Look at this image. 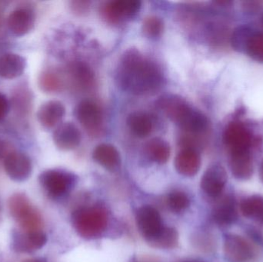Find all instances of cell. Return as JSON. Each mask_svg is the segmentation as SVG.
Wrapping results in <instances>:
<instances>
[{"instance_id":"cell-1","label":"cell","mask_w":263,"mask_h":262,"mask_svg":"<svg viewBox=\"0 0 263 262\" xmlns=\"http://www.w3.org/2000/svg\"><path fill=\"white\" fill-rule=\"evenodd\" d=\"M116 79L120 89L136 95L156 93L165 81L160 67L133 48L122 55Z\"/></svg>"},{"instance_id":"cell-2","label":"cell","mask_w":263,"mask_h":262,"mask_svg":"<svg viewBox=\"0 0 263 262\" xmlns=\"http://www.w3.org/2000/svg\"><path fill=\"white\" fill-rule=\"evenodd\" d=\"M156 104L172 122L186 133L199 135L208 129L207 117L179 95H162Z\"/></svg>"},{"instance_id":"cell-3","label":"cell","mask_w":263,"mask_h":262,"mask_svg":"<svg viewBox=\"0 0 263 262\" xmlns=\"http://www.w3.org/2000/svg\"><path fill=\"white\" fill-rule=\"evenodd\" d=\"M72 225L77 233L86 239H93L103 235L109 224V214L102 206H91L77 209L72 215Z\"/></svg>"},{"instance_id":"cell-4","label":"cell","mask_w":263,"mask_h":262,"mask_svg":"<svg viewBox=\"0 0 263 262\" xmlns=\"http://www.w3.org/2000/svg\"><path fill=\"white\" fill-rule=\"evenodd\" d=\"M9 209L12 218L24 232H38L43 227V218L24 194L17 193L9 200Z\"/></svg>"},{"instance_id":"cell-5","label":"cell","mask_w":263,"mask_h":262,"mask_svg":"<svg viewBox=\"0 0 263 262\" xmlns=\"http://www.w3.org/2000/svg\"><path fill=\"white\" fill-rule=\"evenodd\" d=\"M40 184L52 198H60L67 194L77 183V176L60 169H49L40 174Z\"/></svg>"},{"instance_id":"cell-6","label":"cell","mask_w":263,"mask_h":262,"mask_svg":"<svg viewBox=\"0 0 263 262\" xmlns=\"http://www.w3.org/2000/svg\"><path fill=\"white\" fill-rule=\"evenodd\" d=\"M141 9L139 0H112L100 8L102 18L110 24H119L135 18Z\"/></svg>"},{"instance_id":"cell-7","label":"cell","mask_w":263,"mask_h":262,"mask_svg":"<svg viewBox=\"0 0 263 262\" xmlns=\"http://www.w3.org/2000/svg\"><path fill=\"white\" fill-rule=\"evenodd\" d=\"M223 143L230 152L250 150L253 135L250 129L239 121L230 122L223 132Z\"/></svg>"},{"instance_id":"cell-8","label":"cell","mask_w":263,"mask_h":262,"mask_svg":"<svg viewBox=\"0 0 263 262\" xmlns=\"http://www.w3.org/2000/svg\"><path fill=\"white\" fill-rule=\"evenodd\" d=\"M76 118L91 135H97L103 126V114L98 105L90 100L80 102L74 111Z\"/></svg>"},{"instance_id":"cell-9","label":"cell","mask_w":263,"mask_h":262,"mask_svg":"<svg viewBox=\"0 0 263 262\" xmlns=\"http://www.w3.org/2000/svg\"><path fill=\"white\" fill-rule=\"evenodd\" d=\"M136 219L138 229L147 243L159 235L164 228L160 214L152 206L139 208L136 212Z\"/></svg>"},{"instance_id":"cell-10","label":"cell","mask_w":263,"mask_h":262,"mask_svg":"<svg viewBox=\"0 0 263 262\" xmlns=\"http://www.w3.org/2000/svg\"><path fill=\"white\" fill-rule=\"evenodd\" d=\"M4 169L11 179L15 182H24L30 177L32 165L30 158L23 152H9L5 156Z\"/></svg>"},{"instance_id":"cell-11","label":"cell","mask_w":263,"mask_h":262,"mask_svg":"<svg viewBox=\"0 0 263 262\" xmlns=\"http://www.w3.org/2000/svg\"><path fill=\"white\" fill-rule=\"evenodd\" d=\"M35 13L31 6H20L14 9L7 18V26L15 36H23L30 32L35 26Z\"/></svg>"},{"instance_id":"cell-12","label":"cell","mask_w":263,"mask_h":262,"mask_svg":"<svg viewBox=\"0 0 263 262\" xmlns=\"http://www.w3.org/2000/svg\"><path fill=\"white\" fill-rule=\"evenodd\" d=\"M228 176L225 168L220 164H213L206 169L201 179V188L209 196H219L227 185Z\"/></svg>"},{"instance_id":"cell-13","label":"cell","mask_w":263,"mask_h":262,"mask_svg":"<svg viewBox=\"0 0 263 262\" xmlns=\"http://www.w3.org/2000/svg\"><path fill=\"white\" fill-rule=\"evenodd\" d=\"M224 255L230 262H248L253 258V251L242 237L229 234L224 238Z\"/></svg>"},{"instance_id":"cell-14","label":"cell","mask_w":263,"mask_h":262,"mask_svg":"<svg viewBox=\"0 0 263 262\" xmlns=\"http://www.w3.org/2000/svg\"><path fill=\"white\" fill-rule=\"evenodd\" d=\"M47 237L41 231L15 232L12 235V249L20 253H32L46 244Z\"/></svg>"},{"instance_id":"cell-15","label":"cell","mask_w":263,"mask_h":262,"mask_svg":"<svg viewBox=\"0 0 263 262\" xmlns=\"http://www.w3.org/2000/svg\"><path fill=\"white\" fill-rule=\"evenodd\" d=\"M52 139L54 144L60 150H72L78 147L81 143V132L73 123H62L54 131Z\"/></svg>"},{"instance_id":"cell-16","label":"cell","mask_w":263,"mask_h":262,"mask_svg":"<svg viewBox=\"0 0 263 262\" xmlns=\"http://www.w3.org/2000/svg\"><path fill=\"white\" fill-rule=\"evenodd\" d=\"M69 81L79 90H90L95 84V75L90 66L83 61H74L68 67Z\"/></svg>"},{"instance_id":"cell-17","label":"cell","mask_w":263,"mask_h":262,"mask_svg":"<svg viewBox=\"0 0 263 262\" xmlns=\"http://www.w3.org/2000/svg\"><path fill=\"white\" fill-rule=\"evenodd\" d=\"M66 114L64 105L57 100L43 103L37 112V119L45 129H52L60 125Z\"/></svg>"},{"instance_id":"cell-18","label":"cell","mask_w":263,"mask_h":262,"mask_svg":"<svg viewBox=\"0 0 263 262\" xmlns=\"http://www.w3.org/2000/svg\"><path fill=\"white\" fill-rule=\"evenodd\" d=\"M174 166L178 173L185 177H193L201 167V156L194 148H182L175 158Z\"/></svg>"},{"instance_id":"cell-19","label":"cell","mask_w":263,"mask_h":262,"mask_svg":"<svg viewBox=\"0 0 263 262\" xmlns=\"http://www.w3.org/2000/svg\"><path fill=\"white\" fill-rule=\"evenodd\" d=\"M230 167L232 174L239 180H248L253 173V158L250 150L230 152Z\"/></svg>"},{"instance_id":"cell-20","label":"cell","mask_w":263,"mask_h":262,"mask_svg":"<svg viewBox=\"0 0 263 262\" xmlns=\"http://www.w3.org/2000/svg\"><path fill=\"white\" fill-rule=\"evenodd\" d=\"M213 218L220 227H228L234 224L238 219L234 198L229 195L220 200L213 209Z\"/></svg>"},{"instance_id":"cell-21","label":"cell","mask_w":263,"mask_h":262,"mask_svg":"<svg viewBox=\"0 0 263 262\" xmlns=\"http://www.w3.org/2000/svg\"><path fill=\"white\" fill-rule=\"evenodd\" d=\"M27 62L18 54H3L0 56V77L6 79L18 78L26 70Z\"/></svg>"},{"instance_id":"cell-22","label":"cell","mask_w":263,"mask_h":262,"mask_svg":"<svg viewBox=\"0 0 263 262\" xmlns=\"http://www.w3.org/2000/svg\"><path fill=\"white\" fill-rule=\"evenodd\" d=\"M92 158L102 167L109 171H115L121 164L120 152L115 146L108 143L99 145L92 152Z\"/></svg>"},{"instance_id":"cell-23","label":"cell","mask_w":263,"mask_h":262,"mask_svg":"<svg viewBox=\"0 0 263 262\" xmlns=\"http://www.w3.org/2000/svg\"><path fill=\"white\" fill-rule=\"evenodd\" d=\"M126 123L132 133L138 138H146L153 132V119L146 112L142 111L131 112L128 115Z\"/></svg>"},{"instance_id":"cell-24","label":"cell","mask_w":263,"mask_h":262,"mask_svg":"<svg viewBox=\"0 0 263 262\" xmlns=\"http://www.w3.org/2000/svg\"><path fill=\"white\" fill-rule=\"evenodd\" d=\"M145 149L148 158L159 165L165 164L171 153L170 144L161 138L150 139L145 144Z\"/></svg>"},{"instance_id":"cell-25","label":"cell","mask_w":263,"mask_h":262,"mask_svg":"<svg viewBox=\"0 0 263 262\" xmlns=\"http://www.w3.org/2000/svg\"><path fill=\"white\" fill-rule=\"evenodd\" d=\"M256 32L254 28L246 25L236 27L230 36V44L233 49L236 52L246 53L247 46Z\"/></svg>"},{"instance_id":"cell-26","label":"cell","mask_w":263,"mask_h":262,"mask_svg":"<svg viewBox=\"0 0 263 262\" xmlns=\"http://www.w3.org/2000/svg\"><path fill=\"white\" fill-rule=\"evenodd\" d=\"M241 212L246 218L263 223V197L253 195L242 201Z\"/></svg>"},{"instance_id":"cell-27","label":"cell","mask_w":263,"mask_h":262,"mask_svg":"<svg viewBox=\"0 0 263 262\" xmlns=\"http://www.w3.org/2000/svg\"><path fill=\"white\" fill-rule=\"evenodd\" d=\"M152 247L160 249H173L179 245V233L176 229L164 226L162 230L153 239L148 241Z\"/></svg>"},{"instance_id":"cell-28","label":"cell","mask_w":263,"mask_h":262,"mask_svg":"<svg viewBox=\"0 0 263 262\" xmlns=\"http://www.w3.org/2000/svg\"><path fill=\"white\" fill-rule=\"evenodd\" d=\"M39 86L43 92L53 93L61 90L63 81L55 72L45 71L39 78Z\"/></svg>"},{"instance_id":"cell-29","label":"cell","mask_w":263,"mask_h":262,"mask_svg":"<svg viewBox=\"0 0 263 262\" xmlns=\"http://www.w3.org/2000/svg\"><path fill=\"white\" fill-rule=\"evenodd\" d=\"M142 31L148 38H159L164 31L163 20L156 15L147 16L142 22Z\"/></svg>"},{"instance_id":"cell-30","label":"cell","mask_w":263,"mask_h":262,"mask_svg":"<svg viewBox=\"0 0 263 262\" xmlns=\"http://www.w3.org/2000/svg\"><path fill=\"white\" fill-rule=\"evenodd\" d=\"M190 200L185 192L174 191L168 194L167 197V206L172 212L180 213L188 209Z\"/></svg>"},{"instance_id":"cell-31","label":"cell","mask_w":263,"mask_h":262,"mask_svg":"<svg viewBox=\"0 0 263 262\" xmlns=\"http://www.w3.org/2000/svg\"><path fill=\"white\" fill-rule=\"evenodd\" d=\"M246 53L257 63H263V32L256 31L252 37Z\"/></svg>"},{"instance_id":"cell-32","label":"cell","mask_w":263,"mask_h":262,"mask_svg":"<svg viewBox=\"0 0 263 262\" xmlns=\"http://www.w3.org/2000/svg\"><path fill=\"white\" fill-rule=\"evenodd\" d=\"M89 3L87 1H74L71 3V8L76 13L83 14L89 9Z\"/></svg>"},{"instance_id":"cell-33","label":"cell","mask_w":263,"mask_h":262,"mask_svg":"<svg viewBox=\"0 0 263 262\" xmlns=\"http://www.w3.org/2000/svg\"><path fill=\"white\" fill-rule=\"evenodd\" d=\"M9 108H10V104L7 97L0 92V121L7 115Z\"/></svg>"},{"instance_id":"cell-34","label":"cell","mask_w":263,"mask_h":262,"mask_svg":"<svg viewBox=\"0 0 263 262\" xmlns=\"http://www.w3.org/2000/svg\"><path fill=\"white\" fill-rule=\"evenodd\" d=\"M138 262H161L160 260L156 257L143 256L137 260Z\"/></svg>"},{"instance_id":"cell-35","label":"cell","mask_w":263,"mask_h":262,"mask_svg":"<svg viewBox=\"0 0 263 262\" xmlns=\"http://www.w3.org/2000/svg\"><path fill=\"white\" fill-rule=\"evenodd\" d=\"M6 147V145L5 144L4 142H3L0 139V158H1L2 156H4ZM5 156H6V155H5Z\"/></svg>"},{"instance_id":"cell-36","label":"cell","mask_w":263,"mask_h":262,"mask_svg":"<svg viewBox=\"0 0 263 262\" xmlns=\"http://www.w3.org/2000/svg\"><path fill=\"white\" fill-rule=\"evenodd\" d=\"M259 177H260L261 181L263 183V161L261 163L260 168H259Z\"/></svg>"},{"instance_id":"cell-37","label":"cell","mask_w":263,"mask_h":262,"mask_svg":"<svg viewBox=\"0 0 263 262\" xmlns=\"http://www.w3.org/2000/svg\"><path fill=\"white\" fill-rule=\"evenodd\" d=\"M25 262H46L45 260L41 259V258H34V259L27 260Z\"/></svg>"},{"instance_id":"cell-38","label":"cell","mask_w":263,"mask_h":262,"mask_svg":"<svg viewBox=\"0 0 263 262\" xmlns=\"http://www.w3.org/2000/svg\"><path fill=\"white\" fill-rule=\"evenodd\" d=\"M180 262H203V261H201V260H199V259H188V260H185V261H182Z\"/></svg>"},{"instance_id":"cell-39","label":"cell","mask_w":263,"mask_h":262,"mask_svg":"<svg viewBox=\"0 0 263 262\" xmlns=\"http://www.w3.org/2000/svg\"><path fill=\"white\" fill-rule=\"evenodd\" d=\"M2 25H3V15H2L1 12H0V29H1Z\"/></svg>"},{"instance_id":"cell-40","label":"cell","mask_w":263,"mask_h":262,"mask_svg":"<svg viewBox=\"0 0 263 262\" xmlns=\"http://www.w3.org/2000/svg\"><path fill=\"white\" fill-rule=\"evenodd\" d=\"M1 215H2V209H1V206H0V218H1Z\"/></svg>"},{"instance_id":"cell-41","label":"cell","mask_w":263,"mask_h":262,"mask_svg":"<svg viewBox=\"0 0 263 262\" xmlns=\"http://www.w3.org/2000/svg\"><path fill=\"white\" fill-rule=\"evenodd\" d=\"M262 25H263V15H262Z\"/></svg>"},{"instance_id":"cell-42","label":"cell","mask_w":263,"mask_h":262,"mask_svg":"<svg viewBox=\"0 0 263 262\" xmlns=\"http://www.w3.org/2000/svg\"><path fill=\"white\" fill-rule=\"evenodd\" d=\"M133 262H138L137 260H136V261H133Z\"/></svg>"}]
</instances>
